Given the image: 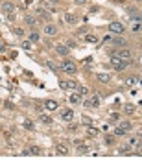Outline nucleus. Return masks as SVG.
<instances>
[{
    "label": "nucleus",
    "instance_id": "nucleus-41",
    "mask_svg": "<svg viewBox=\"0 0 142 166\" xmlns=\"http://www.w3.org/2000/svg\"><path fill=\"white\" fill-rule=\"evenodd\" d=\"M67 44H68V48H74V46H76V43H74V41H68Z\"/></svg>",
    "mask_w": 142,
    "mask_h": 166
},
{
    "label": "nucleus",
    "instance_id": "nucleus-25",
    "mask_svg": "<svg viewBox=\"0 0 142 166\" xmlns=\"http://www.w3.org/2000/svg\"><path fill=\"white\" fill-rule=\"evenodd\" d=\"M85 41H87V43H96L98 39H96V35H90V33H87V35H85Z\"/></svg>",
    "mask_w": 142,
    "mask_h": 166
},
{
    "label": "nucleus",
    "instance_id": "nucleus-28",
    "mask_svg": "<svg viewBox=\"0 0 142 166\" xmlns=\"http://www.w3.org/2000/svg\"><path fill=\"white\" fill-rule=\"evenodd\" d=\"M37 13H39V15H41L43 19H48V17H50V13H48V11H44L43 8H39V9H37Z\"/></svg>",
    "mask_w": 142,
    "mask_h": 166
},
{
    "label": "nucleus",
    "instance_id": "nucleus-8",
    "mask_svg": "<svg viewBox=\"0 0 142 166\" xmlns=\"http://www.w3.org/2000/svg\"><path fill=\"white\" fill-rule=\"evenodd\" d=\"M55 52L65 57V55L68 54V46H65V44H55Z\"/></svg>",
    "mask_w": 142,
    "mask_h": 166
},
{
    "label": "nucleus",
    "instance_id": "nucleus-23",
    "mask_svg": "<svg viewBox=\"0 0 142 166\" xmlns=\"http://www.w3.org/2000/svg\"><path fill=\"white\" fill-rule=\"evenodd\" d=\"M114 135H116V137H124V135H128V131H125L124 127H120V125H118V127H116V131H114Z\"/></svg>",
    "mask_w": 142,
    "mask_h": 166
},
{
    "label": "nucleus",
    "instance_id": "nucleus-9",
    "mask_svg": "<svg viewBox=\"0 0 142 166\" xmlns=\"http://www.w3.org/2000/svg\"><path fill=\"white\" fill-rule=\"evenodd\" d=\"M59 105H57V102H54V100H48V102H44V109L46 111H55Z\"/></svg>",
    "mask_w": 142,
    "mask_h": 166
},
{
    "label": "nucleus",
    "instance_id": "nucleus-21",
    "mask_svg": "<svg viewBox=\"0 0 142 166\" xmlns=\"http://www.w3.org/2000/svg\"><path fill=\"white\" fill-rule=\"evenodd\" d=\"M109 79H111L109 74H98V81H101V83H109Z\"/></svg>",
    "mask_w": 142,
    "mask_h": 166
},
{
    "label": "nucleus",
    "instance_id": "nucleus-17",
    "mask_svg": "<svg viewBox=\"0 0 142 166\" xmlns=\"http://www.w3.org/2000/svg\"><path fill=\"white\" fill-rule=\"evenodd\" d=\"M81 94L79 92H76V94H72V96H70V103H74V105H79L81 103Z\"/></svg>",
    "mask_w": 142,
    "mask_h": 166
},
{
    "label": "nucleus",
    "instance_id": "nucleus-32",
    "mask_svg": "<svg viewBox=\"0 0 142 166\" xmlns=\"http://www.w3.org/2000/svg\"><path fill=\"white\" fill-rule=\"evenodd\" d=\"M120 127H124L125 131H129V129H131V122H124V124H120Z\"/></svg>",
    "mask_w": 142,
    "mask_h": 166
},
{
    "label": "nucleus",
    "instance_id": "nucleus-12",
    "mask_svg": "<svg viewBox=\"0 0 142 166\" xmlns=\"http://www.w3.org/2000/svg\"><path fill=\"white\" fill-rule=\"evenodd\" d=\"M44 33L46 35H55L57 33V28H55L54 24H46V26H44Z\"/></svg>",
    "mask_w": 142,
    "mask_h": 166
},
{
    "label": "nucleus",
    "instance_id": "nucleus-5",
    "mask_svg": "<svg viewBox=\"0 0 142 166\" xmlns=\"http://www.w3.org/2000/svg\"><path fill=\"white\" fill-rule=\"evenodd\" d=\"M83 105L85 107H98L100 105V96H90V100H85Z\"/></svg>",
    "mask_w": 142,
    "mask_h": 166
},
{
    "label": "nucleus",
    "instance_id": "nucleus-10",
    "mask_svg": "<svg viewBox=\"0 0 142 166\" xmlns=\"http://www.w3.org/2000/svg\"><path fill=\"white\" fill-rule=\"evenodd\" d=\"M63 21L68 22V24H76V22H78V17H76V15H72V13H67V15L63 17Z\"/></svg>",
    "mask_w": 142,
    "mask_h": 166
},
{
    "label": "nucleus",
    "instance_id": "nucleus-20",
    "mask_svg": "<svg viewBox=\"0 0 142 166\" xmlns=\"http://www.w3.org/2000/svg\"><path fill=\"white\" fill-rule=\"evenodd\" d=\"M24 21H26L28 26H35V24H37V19L32 17V15H26V19H24Z\"/></svg>",
    "mask_w": 142,
    "mask_h": 166
},
{
    "label": "nucleus",
    "instance_id": "nucleus-11",
    "mask_svg": "<svg viewBox=\"0 0 142 166\" xmlns=\"http://www.w3.org/2000/svg\"><path fill=\"white\" fill-rule=\"evenodd\" d=\"M2 11H4V13H13V11H15V6H13L11 2H4V4H2Z\"/></svg>",
    "mask_w": 142,
    "mask_h": 166
},
{
    "label": "nucleus",
    "instance_id": "nucleus-42",
    "mask_svg": "<svg viewBox=\"0 0 142 166\" xmlns=\"http://www.w3.org/2000/svg\"><path fill=\"white\" fill-rule=\"evenodd\" d=\"M136 155H142V149H140V152H136Z\"/></svg>",
    "mask_w": 142,
    "mask_h": 166
},
{
    "label": "nucleus",
    "instance_id": "nucleus-1",
    "mask_svg": "<svg viewBox=\"0 0 142 166\" xmlns=\"http://www.w3.org/2000/svg\"><path fill=\"white\" fill-rule=\"evenodd\" d=\"M111 63H113V67L116 70H124L129 65V59H122V57H116V55H111Z\"/></svg>",
    "mask_w": 142,
    "mask_h": 166
},
{
    "label": "nucleus",
    "instance_id": "nucleus-24",
    "mask_svg": "<svg viewBox=\"0 0 142 166\" xmlns=\"http://www.w3.org/2000/svg\"><path fill=\"white\" fill-rule=\"evenodd\" d=\"M22 125H24V127H26V129H30V131H32V129H33V122H32V120H24V122H22Z\"/></svg>",
    "mask_w": 142,
    "mask_h": 166
},
{
    "label": "nucleus",
    "instance_id": "nucleus-40",
    "mask_svg": "<svg viewBox=\"0 0 142 166\" xmlns=\"http://www.w3.org/2000/svg\"><path fill=\"white\" fill-rule=\"evenodd\" d=\"M85 2H87V0H76V4H78V6H83Z\"/></svg>",
    "mask_w": 142,
    "mask_h": 166
},
{
    "label": "nucleus",
    "instance_id": "nucleus-13",
    "mask_svg": "<svg viewBox=\"0 0 142 166\" xmlns=\"http://www.w3.org/2000/svg\"><path fill=\"white\" fill-rule=\"evenodd\" d=\"M128 144L131 146V148H139V146L142 144V140H140V137H133V138H131Z\"/></svg>",
    "mask_w": 142,
    "mask_h": 166
},
{
    "label": "nucleus",
    "instance_id": "nucleus-29",
    "mask_svg": "<svg viewBox=\"0 0 142 166\" xmlns=\"http://www.w3.org/2000/svg\"><path fill=\"white\" fill-rule=\"evenodd\" d=\"M41 122H44V124H52V118H50L48 114H41Z\"/></svg>",
    "mask_w": 142,
    "mask_h": 166
},
{
    "label": "nucleus",
    "instance_id": "nucleus-39",
    "mask_svg": "<svg viewBox=\"0 0 142 166\" xmlns=\"http://www.w3.org/2000/svg\"><path fill=\"white\" fill-rule=\"evenodd\" d=\"M48 67H50V68H52V70H54V72H55V70H57V67H55V65H54V63H48Z\"/></svg>",
    "mask_w": 142,
    "mask_h": 166
},
{
    "label": "nucleus",
    "instance_id": "nucleus-4",
    "mask_svg": "<svg viewBox=\"0 0 142 166\" xmlns=\"http://www.w3.org/2000/svg\"><path fill=\"white\" fill-rule=\"evenodd\" d=\"M109 30H111V32H113V33H124V24H120V22H111L109 24Z\"/></svg>",
    "mask_w": 142,
    "mask_h": 166
},
{
    "label": "nucleus",
    "instance_id": "nucleus-19",
    "mask_svg": "<svg viewBox=\"0 0 142 166\" xmlns=\"http://www.w3.org/2000/svg\"><path fill=\"white\" fill-rule=\"evenodd\" d=\"M87 135H89L90 138H96V137L100 135V131H98L96 127H89V129H87Z\"/></svg>",
    "mask_w": 142,
    "mask_h": 166
},
{
    "label": "nucleus",
    "instance_id": "nucleus-6",
    "mask_svg": "<svg viewBox=\"0 0 142 166\" xmlns=\"http://www.w3.org/2000/svg\"><path fill=\"white\" fill-rule=\"evenodd\" d=\"M72 118H74V113L70 109H65L63 113H61V120H63V122H72Z\"/></svg>",
    "mask_w": 142,
    "mask_h": 166
},
{
    "label": "nucleus",
    "instance_id": "nucleus-33",
    "mask_svg": "<svg viewBox=\"0 0 142 166\" xmlns=\"http://www.w3.org/2000/svg\"><path fill=\"white\" fill-rule=\"evenodd\" d=\"M83 124L85 125H90V124H92V118H90V116H83Z\"/></svg>",
    "mask_w": 142,
    "mask_h": 166
},
{
    "label": "nucleus",
    "instance_id": "nucleus-15",
    "mask_svg": "<svg viewBox=\"0 0 142 166\" xmlns=\"http://www.w3.org/2000/svg\"><path fill=\"white\" fill-rule=\"evenodd\" d=\"M118 153H120V155H128V153H131V146H129V144H124V146H120Z\"/></svg>",
    "mask_w": 142,
    "mask_h": 166
},
{
    "label": "nucleus",
    "instance_id": "nucleus-3",
    "mask_svg": "<svg viewBox=\"0 0 142 166\" xmlns=\"http://www.w3.org/2000/svg\"><path fill=\"white\" fill-rule=\"evenodd\" d=\"M111 55H116V57H122V59H131V52L128 48H122L118 52H111Z\"/></svg>",
    "mask_w": 142,
    "mask_h": 166
},
{
    "label": "nucleus",
    "instance_id": "nucleus-27",
    "mask_svg": "<svg viewBox=\"0 0 142 166\" xmlns=\"http://www.w3.org/2000/svg\"><path fill=\"white\" fill-rule=\"evenodd\" d=\"M28 149H30V153H32V155H39L41 153V149L37 148V146H30Z\"/></svg>",
    "mask_w": 142,
    "mask_h": 166
},
{
    "label": "nucleus",
    "instance_id": "nucleus-7",
    "mask_svg": "<svg viewBox=\"0 0 142 166\" xmlns=\"http://www.w3.org/2000/svg\"><path fill=\"white\" fill-rule=\"evenodd\" d=\"M136 83H139V78H136V76H129V78L124 79V85H125V87H133V85H136Z\"/></svg>",
    "mask_w": 142,
    "mask_h": 166
},
{
    "label": "nucleus",
    "instance_id": "nucleus-37",
    "mask_svg": "<svg viewBox=\"0 0 142 166\" xmlns=\"http://www.w3.org/2000/svg\"><path fill=\"white\" fill-rule=\"evenodd\" d=\"M68 89H74V90H78L79 87H78V85H76L74 81H68Z\"/></svg>",
    "mask_w": 142,
    "mask_h": 166
},
{
    "label": "nucleus",
    "instance_id": "nucleus-38",
    "mask_svg": "<svg viewBox=\"0 0 142 166\" xmlns=\"http://www.w3.org/2000/svg\"><path fill=\"white\" fill-rule=\"evenodd\" d=\"M59 87L61 89H68V81H59Z\"/></svg>",
    "mask_w": 142,
    "mask_h": 166
},
{
    "label": "nucleus",
    "instance_id": "nucleus-36",
    "mask_svg": "<svg viewBox=\"0 0 142 166\" xmlns=\"http://www.w3.org/2000/svg\"><path fill=\"white\" fill-rule=\"evenodd\" d=\"M109 118H111V120H113V122H116V120H118V118H120V114H118V113H113V114H111V116H109Z\"/></svg>",
    "mask_w": 142,
    "mask_h": 166
},
{
    "label": "nucleus",
    "instance_id": "nucleus-14",
    "mask_svg": "<svg viewBox=\"0 0 142 166\" xmlns=\"http://www.w3.org/2000/svg\"><path fill=\"white\" fill-rule=\"evenodd\" d=\"M135 109H136V107H135L133 103H125V105H124V113H125V114H133Z\"/></svg>",
    "mask_w": 142,
    "mask_h": 166
},
{
    "label": "nucleus",
    "instance_id": "nucleus-16",
    "mask_svg": "<svg viewBox=\"0 0 142 166\" xmlns=\"http://www.w3.org/2000/svg\"><path fill=\"white\" fill-rule=\"evenodd\" d=\"M140 30H142L140 21H131V32H140Z\"/></svg>",
    "mask_w": 142,
    "mask_h": 166
},
{
    "label": "nucleus",
    "instance_id": "nucleus-18",
    "mask_svg": "<svg viewBox=\"0 0 142 166\" xmlns=\"http://www.w3.org/2000/svg\"><path fill=\"white\" fill-rule=\"evenodd\" d=\"M57 153H59V155H67V153H68L67 144H57Z\"/></svg>",
    "mask_w": 142,
    "mask_h": 166
},
{
    "label": "nucleus",
    "instance_id": "nucleus-26",
    "mask_svg": "<svg viewBox=\"0 0 142 166\" xmlns=\"http://www.w3.org/2000/svg\"><path fill=\"white\" fill-rule=\"evenodd\" d=\"M30 41H32V43H37V41H39V33H37V32H32V33H30Z\"/></svg>",
    "mask_w": 142,
    "mask_h": 166
},
{
    "label": "nucleus",
    "instance_id": "nucleus-2",
    "mask_svg": "<svg viewBox=\"0 0 142 166\" xmlns=\"http://www.w3.org/2000/svg\"><path fill=\"white\" fill-rule=\"evenodd\" d=\"M61 70L67 72V74H76V72H78V67H76L72 61H63V63H61Z\"/></svg>",
    "mask_w": 142,
    "mask_h": 166
},
{
    "label": "nucleus",
    "instance_id": "nucleus-35",
    "mask_svg": "<svg viewBox=\"0 0 142 166\" xmlns=\"http://www.w3.org/2000/svg\"><path fill=\"white\" fill-rule=\"evenodd\" d=\"M76 33H78V35H87V28H79Z\"/></svg>",
    "mask_w": 142,
    "mask_h": 166
},
{
    "label": "nucleus",
    "instance_id": "nucleus-22",
    "mask_svg": "<svg viewBox=\"0 0 142 166\" xmlns=\"http://www.w3.org/2000/svg\"><path fill=\"white\" fill-rule=\"evenodd\" d=\"M78 153H81V155H83V153H89V146L78 142Z\"/></svg>",
    "mask_w": 142,
    "mask_h": 166
},
{
    "label": "nucleus",
    "instance_id": "nucleus-30",
    "mask_svg": "<svg viewBox=\"0 0 142 166\" xmlns=\"http://www.w3.org/2000/svg\"><path fill=\"white\" fill-rule=\"evenodd\" d=\"M22 48L30 52V50H32V41H24V43H22Z\"/></svg>",
    "mask_w": 142,
    "mask_h": 166
},
{
    "label": "nucleus",
    "instance_id": "nucleus-31",
    "mask_svg": "<svg viewBox=\"0 0 142 166\" xmlns=\"http://www.w3.org/2000/svg\"><path fill=\"white\" fill-rule=\"evenodd\" d=\"M78 92L81 94V96H85V94L89 92V89H87V87H79V89H78Z\"/></svg>",
    "mask_w": 142,
    "mask_h": 166
},
{
    "label": "nucleus",
    "instance_id": "nucleus-34",
    "mask_svg": "<svg viewBox=\"0 0 142 166\" xmlns=\"http://www.w3.org/2000/svg\"><path fill=\"white\" fill-rule=\"evenodd\" d=\"M13 33H15V35H24V30H20V28H13Z\"/></svg>",
    "mask_w": 142,
    "mask_h": 166
}]
</instances>
